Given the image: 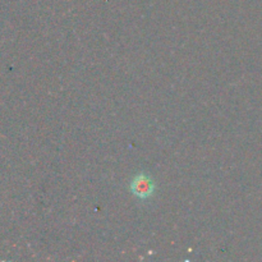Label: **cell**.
<instances>
[{
  "label": "cell",
  "instance_id": "1",
  "mask_svg": "<svg viewBox=\"0 0 262 262\" xmlns=\"http://www.w3.org/2000/svg\"><path fill=\"white\" fill-rule=\"evenodd\" d=\"M154 189H155V186H154L152 179L145 173H140L137 177H135L130 184V191L138 199H148L152 196Z\"/></svg>",
  "mask_w": 262,
  "mask_h": 262
}]
</instances>
